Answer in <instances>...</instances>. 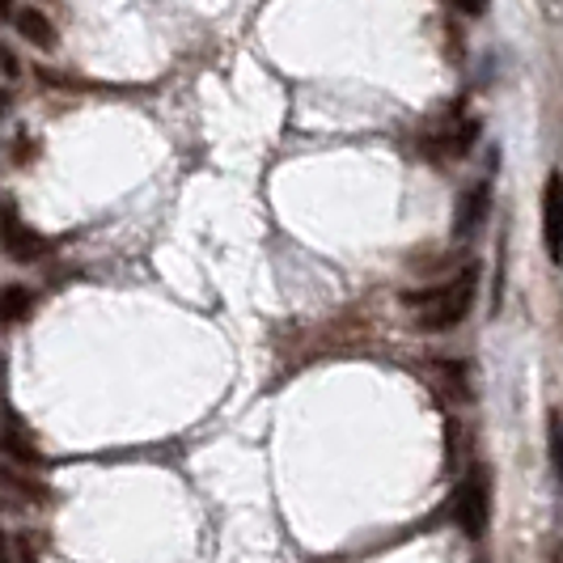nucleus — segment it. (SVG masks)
<instances>
[{
	"label": "nucleus",
	"instance_id": "9",
	"mask_svg": "<svg viewBox=\"0 0 563 563\" xmlns=\"http://www.w3.org/2000/svg\"><path fill=\"white\" fill-rule=\"evenodd\" d=\"M0 500L9 505H47V492L38 487L34 479H22V475H13V471H0Z\"/></svg>",
	"mask_w": 563,
	"mask_h": 563
},
{
	"label": "nucleus",
	"instance_id": "7",
	"mask_svg": "<svg viewBox=\"0 0 563 563\" xmlns=\"http://www.w3.org/2000/svg\"><path fill=\"white\" fill-rule=\"evenodd\" d=\"M13 26H18V34H22L26 43L43 47V52H52V47L59 43L56 26H52L47 13H38V9H18V13H13Z\"/></svg>",
	"mask_w": 563,
	"mask_h": 563
},
{
	"label": "nucleus",
	"instance_id": "12",
	"mask_svg": "<svg viewBox=\"0 0 563 563\" xmlns=\"http://www.w3.org/2000/svg\"><path fill=\"white\" fill-rule=\"evenodd\" d=\"M0 73H4V77H18V73H22V64H18V56L0 52Z\"/></svg>",
	"mask_w": 563,
	"mask_h": 563
},
{
	"label": "nucleus",
	"instance_id": "6",
	"mask_svg": "<svg viewBox=\"0 0 563 563\" xmlns=\"http://www.w3.org/2000/svg\"><path fill=\"white\" fill-rule=\"evenodd\" d=\"M475 136H479V123H475V119H462V123H450V128L432 132L423 148H428L432 157H462V153H471Z\"/></svg>",
	"mask_w": 563,
	"mask_h": 563
},
{
	"label": "nucleus",
	"instance_id": "1",
	"mask_svg": "<svg viewBox=\"0 0 563 563\" xmlns=\"http://www.w3.org/2000/svg\"><path fill=\"white\" fill-rule=\"evenodd\" d=\"M475 292H479V267H466V272H457L453 280L437 284V288L402 292V306L416 310V327L420 331H450V327H457L471 313Z\"/></svg>",
	"mask_w": 563,
	"mask_h": 563
},
{
	"label": "nucleus",
	"instance_id": "2",
	"mask_svg": "<svg viewBox=\"0 0 563 563\" xmlns=\"http://www.w3.org/2000/svg\"><path fill=\"white\" fill-rule=\"evenodd\" d=\"M453 521L466 538L487 534V521H492V471L487 466H475L453 492Z\"/></svg>",
	"mask_w": 563,
	"mask_h": 563
},
{
	"label": "nucleus",
	"instance_id": "10",
	"mask_svg": "<svg viewBox=\"0 0 563 563\" xmlns=\"http://www.w3.org/2000/svg\"><path fill=\"white\" fill-rule=\"evenodd\" d=\"M547 450H551V466L563 483V416H551V423H547Z\"/></svg>",
	"mask_w": 563,
	"mask_h": 563
},
{
	"label": "nucleus",
	"instance_id": "8",
	"mask_svg": "<svg viewBox=\"0 0 563 563\" xmlns=\"http://www.w3.org/2000/svg\"><path fill=\"white\" fill-rule=\"evenodd\" d=\"M34 310V292L26 284H4L0 288V327H13V322H26Z\"/></svg>",
	"mask_w": 563,
	"mask_h": 563
},
{
	"label": "nucleus",
	"instance_id": "11",
	"mask_svg": "<svg viewBox=\"0 0 563 563\" xmlns=\"http://www.w3.org/2000/svg\"><path fill=\"white\" fill-rule=\"evenodd\" d=\"M453 9H462V13H471V18H479L483 9H487V0H450Z\"/></svg>",
	"mask_w": 563,
	"mask_h": 563
},
{
	"label": "nucleus",
	"instance_id": "13",
	"mask_svg": "<svg viewBox=\"0 0 563 563\" xmlns=\"http://www.w3.org/2000/svg\"><path fill=\"white\" fill-rule=\"evenodd\" d=\"M18 13V0H0V18H13Z\"/></svg>",
	"mask_w": 563,
	"mask_h": 563
},
{
	"label": "nucleus",
	"instance_id": "3",
	"mask_svg": "<svg viewBox=\"0 0 563 563\" xmlns=\"http://www.w3.org/2000/svg\"><path fill=\"white\" fill-rule=\"evenodd\" d=\"M0 242H4L9 258H18V263H34V258H43V251H47V238L34 233V229L18 217L13 203H0Z\"/></svg>",
	"mask_w": 563,
	"mask_h": 563
},
{
	"label": "nucleus",
	"instance_id": "5",
	"mask_svg": "<svg viewBox=\"0 0 563 563\" xmlns=\"http://www.w3.org/2000/svg\"><path fill=\"white\" fill-rule=\"evenodd\" d=\"M487 212H492V183L483 178V183H475L466 196L457 199V217H453V238H475L483 229V221H487Z\"/></svg>",
	"mask_w": 563,
	"mask_h": 563
},
{
	"label": "nucleus",
	"instance_id": "4",
	"mask_svg": "<svg viewBox=\"0 0 563 563\" xmlns=\"http://www.w3.org/2000/svg\"><path fill=\"white\" fill-rule=\"evenodd\" d=\"M542 246L551 263H563V174L551 169L542 187Z\"/></svg>",
	"mask_w": 563,
	"mask_h": 563
}]
</instances>
